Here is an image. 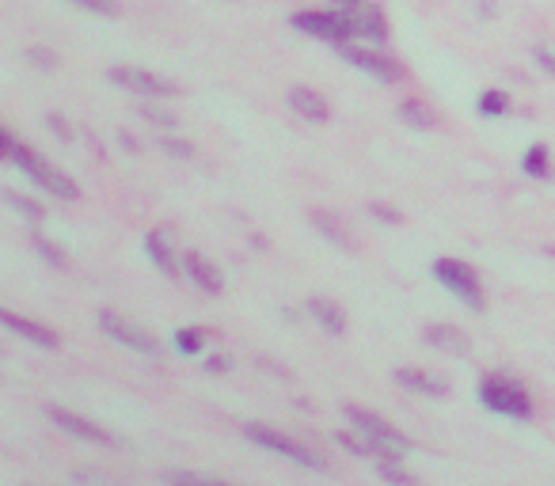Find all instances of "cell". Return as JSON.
<instances>
[{"instance_id":"cell-1","label":"cell","mask_w":555,"mask_h":486,"mask_svg":"<svg viewBox=\"0 0 555 486\" xmlns=\"http://www.w3.org/2000/svg\"><path fill=\"white\" fill-rule=\"evenodd\" d=\"M346 422H351L358 433H361V441L369 445V452H380L385 460H400L403 452H411V441L407 437L388 426L385 418H377L373 411H361V407H346Z\"/></svg>"},{"instance_id":"cell-2","label":"cell","mask_w":555,"mask_h":486,"mask_svg":"<svg viewBox=\"0 0 555 486\" xmlns=\"http://www.w3.org/2000/svg\"><path fill=\"white\" fill-rule=\"evenodd\" d=\"M434 278L453 289L472 312H483V289H480V273H475L468 263H456V258H438L434 263Z\"/></svg>"},{"instance_id":"cell-3","label":"cell","mask_w":555,"mask_h":486,"mask_svg":"<svg viewBox=\"0 0 555 486\" xmlns=\"http://www.w3.org/2000/svg\"><path fill=\"white\" fill-rule=\"evenodd\" d=\"M480 399H483V407L499 411V414L529 418V395H525V387L514 384L510 377H487L480 384Z\"/></svg>"},{"instance_id":"cell-4","label":"cell","mask_w":555,"mask_h":486,"mask_svg":"<svg viewBox=\"0 0 555 486\" xmlns=\"http://www.w3.org/2000/svg\"><path fill=\"white\" fill-rule=\"evenodd\" d=\"M293 27H300L305 35H312V39H324V42H335V46H343L346 39L354 35V23L346 20L343 12H297L293 15Z\"/></svg>"},{"instance_id":"cell-5","label":"cell","mask_w":555,"mask_h":486,"mask_svg":"<svg viewBox=\"0 0 555 486\" xmlns=\"http://www.w3.org/2000/svg\"><path fill=\"white\" fill-rule=\"evenodd\" d=\"M244 433L251 437L256 445H263V448H271V452H278V456H285V460H293V464H300V467H312V472H327V464L316 456V452H308V448H300L297 441H290V437H282V433H274V430H266V426H259V422H251V426H244Z\"/></svg>"},{"instance_id":"cell-6","label":"cell","mask_w":555,"mask_h":486,"mask_svg":"<svg viewBox=\"0 0 555 486\" xmlns=\"http://www.w3.org/2000/svg\"><path fill=\"white\" fill-rule=\"evenodd\" d=\"M107 76L115 80L118 88L137 91V95H152V100H164V95H179L176 84H168L164 76H152V73H141V69H126V65H115V69H107Z\"/></svg>"},{"instance_id":"cell-7","label":"cell","mask_w":555,"mask_h":486,"mask_svg":"<svg viewBox=\"0 0 555 486\" xmlns=\"http://www.w3.org/2000/svg\"><path fill=\"white\" fill-rule=\"evenodd\" d=\"M46 414H50V422H57L61 430L73 433V437H81V441L107 445V448H118V437H110L103 426H95V422H88V418L73 414V411H65V407H46Z\"/></svg>"},{"instance_id":"cell-8","label":"cell","mask_w":555,"mask_h":486,"mask_svg":"<svg viewBox=\"0 0 555 486\" xmlns=\"http://www.w3.org/2000/svg\"><path fill=\"white\" fill-rule=\"evenodd\" d=\"M100 327H103L107 338H115V343L130 346V350H137V353H152V358H156V343H152V334H145L141 327H134V323H126V319L110 316V312H100Z\"/></svg>"},{"instance_id":"cell-9","label":"cell","mask_w":555,"mask_h":486,"mask_svg":"<svg viewBox=\"0 0 555 486\" xmlns=\"http://www.w3.org/2000/svg\"><path fill=\"white\" fill-rule=\"evenodd\" d=\"M343 61H351L354 69L369 73L377 80H400V69H395V61L380 57V54H366V50H351V46H343Z\"/></svg>"},{"instance_id":"cell-10","label":"cell","mask_w":555,"mask_h":486,"mask_svg":"<svg viewBox=\"0 0 555 486\" xmlns=\"http://www.w3.org/2000/svg\"><path fill=\"white\" fill-rule=\"evenodd\" d=\"M290 107L305 122H327V100L312 88H290Z\"/></svg>"},{"instance_id":"cell-11","label":"cell","mask_w":555,"mask_h":486,"mask_svg":"<svg viewBox=\"0 0 555 486\" xmlns=\"http://www.w3.org/2000/svg\"><path fill=\"white\" fill-rule=\"evenodd\" d=\"M4 327H8V331H15L20 338H27V343L42 346V350H54V346H57V334H54L50 327H42V323H30V319H20V316L4 312Z\"/></svg>"},{"instance_id":"cell-12","label":"cell","mask_w":555,"mask_h":486,"mask_svg":"<svg viewBox=\"0 0 555 486\" xmlns=\"http://www.w3.org/2000/svg\"><path fill=\"white\" fill-rule=\"evenodd\" d=\"M395 384L411 387V392H422V395H434V399L446 395V380L430 377V372H419V369H395Z\"/></svg>"},{"instance_id":"cell-13","label":"cell","mask_w":555,"mask_h":486,"mask_svg":"<svg viewBox=\"0 0 555 486\" xmlns=\"http://www.w3.org/2000/svg\"><path fill=\"white\" fill-rule=\"evenodd\" d=\"M308 217H312L316 229H320L331 243H335V247H343V251H354V236H351V229H346L343 221H335L331 213H324V209H312Z\"/></svg>"},{"instance_id":"cell-14","label":"cell","mask_w":555,"mask_h":486,"mask_svg":"<svg viewBox=\"0 0 555 486\" xmlns=\"http://www.w3.org/2000/svg\"><path fill=\"white\" fill-rule=\"evenodd\" d=\"M351 23H354V35H369L373 42H385V15H380L377 4H369V0L351 15Z\"/></svg>"},{"instance_id":"cell-15","label":"cell","mask_w":555,"mask_h":486,"mask_svg":"<svg viewBox=\"0 0 555 486\" xmlns=\"http://www.w3.org/2000/svg\"><path fill=\"white\" fill-rule=\"evenodd\" d=\"M183 266H186L190 278H195L198 289H205V293H221V278H217V270H213L210 263H205L202 255L186 251V255H183Z\"/></svg>"},{"instance_id":"cell-16","label":"cell","mask_w":555,"mask_h":486,"mask_svg":"<svg viewBox=\"0 0 555 486\" xmlns=\"http://www.w3.org/2000/svg\"><path fill=\"white\" fill-rule=\"evenodd\" d=\"M308 312H312L316 319H320V327H324L327 334H346V316H343V312H339V308L331 304V300L312 297V300H308Z\"/></svg>"},{"instance_id":"cell-17","label":"cell","mask_w":555,"mask_h":486,"mask_svg":"<svg viewBox=\"0 0 555 486\" xmlns=\"http://www.w3.org/2000/svg\"><path fill=\"white\" fill-rule=\"evenodd\" d=\"M426 343L446 350V353H468V343L461 338V331H453V327H430L426 331Z\"/></svg>"},{"instance_id":"cell-18","label":"cell","mask_w":555,"mask_h":486,"mask_svg":"<svg viewBox=\"0 0 555 486\" xmlns=\"http://www.w3.org/2000/svg\"><path fill=\"white\" fill-rule=\"evenodd\" d=\"M145 251H149L152 263L168 273V278H176V258H171V247H168V239H164V236H156V232H152V236L145 239Z\"/></svg>"},{"instance_id":"cell-19","label":"cell","mask_w":555,"mask_h":486,"mask_svg":"<svg viewBox=\"0 0 555 486\" xmlns=\"http://www.w3.org/2000/svg\"><path fill=\"white\" fill-rule=\"evenodd\" d=\"M30 247H35V251H39V255H42L50 266H69L65 251H57V247H54V243L46 239V236H30Z\"/></svg>"},{"instance_id":"cell-20","label":"cell","mask_w":555,"mask_h":486,"mask_svg":"<svg viewBox=\"0 0 555 486\" xmlns=\"http://www.w3.org/2000/svg\"><path fill=\"white\" fill-rule=\"evenodd\" d=\"M400 118L415 129H430V110L419 107V103H400Z\"/></svg>"},{"instance_id":"cell-21","label":"cell","mask_w":555,"mask_h":486,"mask_svg":"<svg viewBox=\"0 0 555 486\" xmlns=\"http://www.w3.org/2000/svg\"><path fill=\"white\" fill-rule=\"evenodd\" d=\"M377 475L385 479V482H400V486H415V482H419L415 475H411V472H403V467H400V464H392V460H385V464H380V467H377Z\"/></svg>"},{"instance_id":"cell-22","label":"cell","mask_w":555,"mask_h":486,"mask_svg":"<svg viewBox=\"0 0 555 486\" xmlns=\"http://www.w3.org/2000/svg\"><path fill=\"white\" fill-rule=\"evenodd\" d=\"M202 343H205V331H198V327L176 331V346H179L183 353H198V350H202Z\"/></svg>"},{"instance_id":"cell-23","label":"cell","mask_w":555,"mask_h":486,"mask_svg":"<svg viewBox=\"0 0 555 486\" xmlns=\"http://www.w3.org/2000/svg\"><path fill=\"white\" fill-rule=\"evenodd\" d=\"M480 110L483 115H506V110H510V100H506V91H487L480 100Z\"/></svg>"},{"instance_id":"cell-24","label":"cell","mask_w":555,"mask_h":486,"mask_svg":"<svg viewBox=\"0 0 555 486\" xmlns=\"http://www.w3.org/2000/svg\"><path fill=\"white\" fill-rule=\"evenodd\" d=\"M141 118L152 122V126H164V129H176L179 118L171 115V110H160V107H141Z\"/></svg>"},{"instance_id":"cell-25","label":"cell","mask_w":555,"mask_h":486,"mask_svg":"<svg viewBox=\"0 0 555 486\" xmlns=\"http://www.w3.org/2000/svg\"><path fill=\"white\" fill-rule=\"evenodd\" d=\"M4 202L15 205V209H20L23 217H30V221H39V217H42V205H39V202H27V198H20V194H12V190L4 194Z\"/></svg>"},{"instance_id":"cell-26","label":"cell","mask_w":555,"mask_h":486,"mask_svg":"<svg viewBox=\"0 0 555 486\" xmlns=\"http://www.w3.org/2000/svg\"><path fill=\"white\" fill-rule=\"evenodd\" d=\"M525 171L529 175H548V149H529V156H525Z\"/></svg>"},{"instance_id":"cell-27","label":"cell","mask_w":555,"mask_h":486,"mask_svg":"<svg viewBox=\"0 0 555 486\" xmlns=\"http://www.w3.org/2000/svg\"><path fill=\"white\" fill-rule=\"evenodd\" d=\"M533 57L541 61V69H544V73H551V76H555V46H551V42H536Z\"/></svg>"},{"instance_id":"cell-28","label":"cell","mask_w":555,"mask_h":486,"mask_svg":"<svg viewBox=\"0 0 555 486\" xmlns=\"http://www.w3.org/2000/svg\"><path fill=\"white\" fill-rule=\"evenodd\" d=\"M156 144H160V149H164L171 160H190V152H195L186 141H168V137H164V141H156Z\"/></svg>"},{"instance_id":"cell-29","label":"cell","mask_w":555,"mask_h":486,"mask_svg":"<svg viewBox=\"0 0 555 486\" xmlns=\"http://www.w3.org/2000/svg\"><path fill=\"white\" fill-rule=\"evenodd\" d=\"M76 8L95 12V15H115V0H73Z\"/></svg>"},{"instance_id":"cell-30","label":"cell","mask_w":555,"mask_h":486,"mask_svg":"<svg viewBox=\"0 0 555 486\" xmlns=\"http://www.w3.org/2000/svg\"><path fill=\"white\" fill-rule=\"evenodd\" d=\"M335 445H343L346 452H354V456H369V445L366 441H354V437H346V433H335Z\"/></svg>"},{"instance_id":"cell-31","label":"cell","mask_w":555,"mask_h":486,"mask_svg":"<svg viewBox=\"0 0 555 486\" xmlns=\"http://www.w3.org/2000/svg\"><path fill=\"white\" fill-rule=\"evenodd\" d=\"M369 213H373L380 224H400V213H395L392 205H369Z\"/></svg>"},{"instance_id":"cell-32","label":"cell","mask_w":555,"mask_h":486,"mask_svg":"<svg viewBox=\"0 0 555 486\" xmlns=\"http://www.w3.org/2000/svg\"><path fill=\"white\" fill-rule=\"evenodd\" d=\"M164 482H210V475H198V472H168Z\"/></svg>"},{"instance_id":"cell-33","label":"cell","mask_w":555,"mask_h":486,"mask_svg":"<svg viewBox=\"0 0 555 486\" xmlns=\"http://www.w3.org/2000/svg\"><path fill=\"white\" fill-rule=\"evenodd\" d=\"M27 61H35L39 69H54V54L50 50H39V46H35V50H27Z\"/></svg>"},{"instance_id":"cell-34","label":"cell","mask_w":555,"mask_h":486,"mask_svg":"<svg viewBox=\"0 0 555 486\" xmlns=\"http://www.w3.org/2000/svg\"><path fill=\"white\" fill-rule=\"evenodd\" d=\"M46 126H50L61 141H69V137H73V129L65 126V118H57V115H46Z\"/></svg>"},{"instance_id":"cell-35","label":"cell","mask_w":555,"mask_h":486,"mask_svg":"<svg viewBox=\"0 0 555 486\" xmlns=\"http://www.w3.org/2000/svg\"><path fill=\"white\" fill-rule=\"evenodd\" d=\"M361 4H366V0H335V12H343L346 20H351V15H354Z\"/></svg>"},{"instance_id":"cell-36","label":"cell","mask_w":555,"mask_h":486,"mask_svg":"<svg viewBox=\"0 0 555 486\" xmlns=\"http://www.w3.org/2000/svg\"><path fill=\"white\" fill-rule=\"evenodd\" d=\"M73 479H76V482H103V475H95V472H76Z\"/></svg>"},{"instance_id":"cell-37","label":"cell","mask_w":555,"mask_h":486,"mask_svg":"<svg viewBox=\"0 0 555 486\" xmlns=\"http://www.w3.org/2000/svg\"><path fill=\"white\" fill-rule=\"evenodd\" d=\"M205 369H210V372H225L229 365H225V358H210V365H205Z\"/></svg>"}]
</instances>
